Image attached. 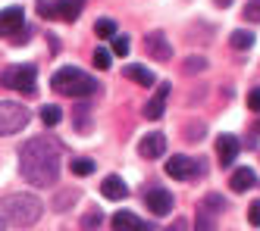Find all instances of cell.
<instances>
[{"label": "cell", "mask_w": 260, "mask_h": 231, "mask_svg": "<svg viewBox=\"0 0 260 231\" xmlns=\"http://www.w3.org/2000/svg\"><path fill=\"white\" fill-rule=\"evenodd\" d=\"M63 147L57 138H31L19 150V175L35 187H50L60 178Z\"/></svg>", "instance_id": "6da1fadb"}, {"label": "cell", "mask_w": 260, "mask_h": 231, "mask_svg": "<svg viewBox=\"0 0 260 231\" xmlns=\"http://www.w3.org/2000/svg\"><path fill=\"white\" fill-rule=\"evenodd\" d=\"M44 206L38 197L31 194H10V197H0V219L7 225H16V228H28L41 219Z\"/></svg>", "instance_id": "7a4b0ae2"}, {"label": "cell", "mask_w": 260, "mask_h": 231, "mask_svg": "<svg viewBox=\"0 0 260 231\" xmlns=\"http://www.w3.org/2000/svg\"><path fill=\"white\" fill-rule=\"evenodd\" d=\"M50 88L60 91V94H69V97H91L98 91V82L91 75L79 72L76 66H63L50 75Z\"/></svg>", "instance_id": "3957f363"}, {"label": "cell", "mask_w": 260, "mask_h": 231, "mask_svg": "<svg viewBox=\"0 0 260 231\" xmlns=\"http://www.w3.org/2000/svg\"><path fill=\"white\" fill-rule=\"evenodd\" d=\"M35 79H38V69L35 66H7L4 72H0V85L19 91V94H25V97H35V94H38Z\"/></svg>", "instance_id": "277c9868"}, {"label": "cell", "mask_w": 260, "mask_h": 231, "mask_svg": "<svg viewBox=\"0 0 260 231\" xmlns=\"http://www.w3.org/2000/svg\"><path fill=\"white\" fill-rule=\"evenodd\" d=\"M28 125V109L16 100H0V134H16Z\"/></svg>", "instance_id": "5b68a950"}, {"label": "cell", "mask_w": 260, "mask_h": 231, "mask_svg": "<svg viewBox=\"0 0 260 231\" xmlns=\"http://www.w3.org/2000/svg\"><path fill=\"white\" fill-rule=\"evenodd\" d=\"M166 175H170V178H179V181H185V178H198V175H207V163L176 153V157L166 160Z\"/></svg>", "instance_id": "8992f818"}, {"label": "cell", "mask_w": 260, "mask_h": 231, "mask_svg": "<svg viewBox=\"0 0 260 231\" xmlns=\"http://www.w3.org/2000/svg\"><path fill=\"white\" fill-rule=\"evenodd\" d=\"M22 28H25V13L19 7H10L0 13V34L4 37H19Z\"/></svg>", "instance_id": "52a82bcc"}, {"label": "cell", "mask_w": 260, "mask_h": 231, "mask_svg": "<svg viewBox=\"0 0 260 231\" xmlns=\"http://www.w3.org/2000/svg\"><path fill=\"white\" fill-rule=\"evenodd\" d=\"M144 203H147V209H151V216H166L173 209V194L163 190V187H151L147 197H144Z\"/></svg>", "instance_id": "ba28073f"}, {"label": "cell", "mask_w": 260, "mask_h": 231, "mask_svg": "<svg viewBox=\"0 0 260 231\" xmlns=\"http://www.w3.org/2000/svg\"><path fill=\"white\" fill-rule=\"evenodd\" d=\"M238 150H241V144H238L235 134H219L216 138V157L222 166H232L238 160Z\"/></svg>", "instance_id": "9c48e42d"}, {"label": "cell", "mask_w": 260, "mask_h": 231, "mask_svg": "<svg viewBox=\"0 0 260 231\" xmlns=\"http://www.w3.org/2000/svg\"><path fill=\"white\" fill-rule=\"evenodd\" d=\"M144 47H147V53H151L154 60H160V63L173 56V47H170V41H166L163 31H151V34L144 37Z\"/></svg>", "instance_id": "30bf717a"}, {"label": "cell", "mask_w": 260, "mask_h": 231, "mask_svg": "<svg viewBox=\"0 0 260 231\" xmlns=\"http://www.w3.org/2000/svg\"><path fill=\"white\" fill-rule=\"evenodd\" d=\"M163 150H166V138L160 131H154V134H144V138L138 141V153L144 160H157V157H163Z\"/></svg>", "instance_id": "8fae6325"}, {"label": "cell", "mask_w": 260, "mask_h": 231, "mask_svg": "<svg viewBox=\"0 0 260 231\" xmlns=\"http://www.w3.org/2000/svg\"><path fill=\"white\" fill-rule=\"evenodd\" d=\"M170 91H173L170 82H163V85L157 88L154 97L144 103V115H147V119H163V109H166V97H170Z\"/></svg>", "instance_id": "7c38bea8"}, {"label": "cell", "mask_w": 260, "mask_h": 231, "mask_svg": "<svg viewBox=\"0 0 260 231\" xmlns=\"http://www.w3.org/2000/svg\"><path fill=\"white\" fill-rule=\"evenodd\" d=\"M232 190H238V194H245V190H251L254 184H257V175H254V169L251 166H241V169H235L232 172Z\"/></svg>", "instance_id": "4fadbf2b"}, {"label": "cell", "mask_w": 260, "mask_h": 231, "mask_svg": "<svg viewBox=\"0 0 260 231\" xmlns=\"http://www.w3.org/2000/svg\"><path fill=\"white\" fill-rule=\"evenodd\" d=\"M101 190H104V197H107V200H122V197L128 194V187H125V181H122L119 175H110V178H104Z\"/></svg>", "instance_id": "5bb4252c"}, {"label": "cell", "mask_w": 260, "mask_h": 231, "mask_svg": "<svg viewBox=\"0 0 260 231\" xmlns=\"http://www.w3.org/2000/svg\"><path fill=\"white\" fill-rule=\"evenodd\" d=\"M125 79H132V82H138V85H144V88L157 85L154 72L147 69V66H141V63H132V66H125Z\"/></svg>", "instance_id": "9a60e30c"}, {"label": "cell", "mask_w": 260, "mask_h": 231, "mask_svg": "<svg viewBox=\"0 0 260 231\" xmlns=\"http://www.w3.org/2000/svg\"><path fill=\"white\" fill-rule=\"evenodd\" d=\"M53 7H57V19H63V22H76L79 10H82V0H53Z\"/></svg>", "instance_id": "2e32d148"}, {"label": "cell", "mask_w": 260, "mask_h": 231, "mask_svg": "<svg viewBox=\"0 0 260 231\" xmlns=\"http://www.w3.org/2000/svg\"><path fill=\"white\" fill-rule=\"evenodd\" d=\"M138 216L128 213V209H119V213H113V219H110V225H113V231H135L138 228Z\"/></svg>", "instance_id": "e0dca14e"}, {"label": "cell", "mask_w": 260, "mask_h": 231, "mask_svg": "<svg viewBox=\"0 0 260 231\" xmlns=\"http://www.w3.org/2000/svg\"><path fill=\"white\" fill-rule=\"evenodd\" d=\"M72 125H76V131H82V134H88L91 131V109L82 103V106H76V112H72Z\"/></svg>", "instance_id": "ac0fdd59"}, {"label": "cell", "mask_w": 260, "mask_h": 231, "mask_svg": "<svg viewBox=\"0 0 260 231\" xmlns=\"http://www.w3.org/2000/svg\"><path fill=\"white\" fill-rule=\"evenodd\" d=\"M254 41H257V37H254L251 31H241V28L229 34V44H232L235 50H248V47H254Z\"/></svg>", "instance_id": "d6986e66"}, {"label": "cell", "mask_w": 260, "mask_h": 231, "mask_svg": "<svg viewBox=\"0 0 260 231\" xmlns=\"http://www.w3.org/2000/svg\"><path fill=\"white\" fill-rule=\"evenodd\" d=\"M69 169H72V175H94V160H88V157H76L69 163Z\"/></svg>", "instance_id": "ffe728a7"}, {"label": "cell", "mask_w": 260, "mask_h": 231, "mask_svg": "<svg viewBox=\"0 0 260 231\" xmlns=\"http://www.w3.org/2000/svg\"><path fill=\"white\" fill-rule=\"evenodd\" d=\"M41 119H44V125H57L60 119H63V109L60 106H53V103H47V106H41Z\"/></svg>", "instance_id": "44dd1931"}, {"label": "cell", "mask_w": 260, "mask_h": 231, "mask_svg": "<svg viewBox=\"0 0 260 231\" xmlns=\"http://www.w3.org/2000/svg\"><path fill=\"white\" fill-rule=\"evenodd\" d=\"M79 200V190H60V194H57V200H53L50 206L53 209H69L72 203H76Z\"/></svg>", "instance_id": "7402d4cb"}, {"label": "cell", "mask_w": 260, "mask_h": 231, "mask_svg": "<svg viewBox=\"0 0 260 231\" xmlns=\"http://www.w3.org/2000/svg\"><path fill=\"white\" fill-rule=\"evenodd\" d=\"M204 69H207V60H204V56H188V60H185V66H182L185 75H198V72H204Z\"/></svg>", "instance_id": "603a6c76"}, {"label": "cell", "mask_w": 260, "mask_h": 231, "mask_svg": "<svg viewBox=\"0 0 260 231\" xmlns=\"http://www.w3.org/2000/svg\"><path fill=\"white\" fill-rule=\"evenodd\" d=\"M94 34L98 37H113L116 34V22H113V19H98V22H94Z\"/></svg>", "instance_id": "cb8c5ba5"}, {"label": "cell", "mask_w": 260, "mask_h": 231, "mask_svg": "<svg viewBox=\"0 0 260 231\" xmlns=\"http://www.w3.org/2000/svg\"><path fill=\"white\" fill-rule=\"evenodd\" d=\"M110 41H113V53H116V56H125L128 50H132V44H128V37H125V34H113Z\"/></svg>", "instance_id": "d4e9b609"}, {"label": "cell", "mask_w": 260, "mask_h": 231, "mask_svg": "<svg viewBox=\"0 0 260 231\" xmlns=\"http://www.w3.org/2000/svg\"><path fill=\"white\" fill-rule=\"evenodd\" d=\"M194 231H216V222H213V216L207 213V209H201V213H198V228Z\"/></svg>", "instance_id": "484cf974"}, {"label": "cell", "mask_w": 260, "mask_h": 231, "mask_svg": "<svg viewBox=\"0 0 260 231\" xmlns=\"http://www.w3.org/2000/svg\"><path fill=\"white\" fill-rule=\"evenodd\" d=\"M82 228L85 231H101V213H98V209H91V213L82 219Z\"/></svg>", "instance_id": "4316f807"}, {"label": "cell", "mask_w": 260, "mask_h": 231, "mask_svg": "<svg viewBox=\"0 0 260 231\" xmlns=\"http://www.w3.org/2000/svg\"><path fill=\"white\" fill-rule=\"evenodd\" d=\"M245 19L248 22H260V0H248L245 4Z\"/></svg>", "instance_id": "83f0119b"}, {"label": "cell", "mask_w": 260, "mask_h": 231, "mask_svg": "<svg viewBox=\"0 0 260 231\" xmlns=\"http://www.w3.org/2000/svg\"><path fill=\"white\" fill-rule=\"evenodd\" d=\"M110 56H113L110 50L98 47V50H94V66H98V69H110Z\"/></svg>", "instance_id": "f1b7e54d"}, {"label": "cell", "mask_w": 260, "mask_h": 231, "mask_svg": "<svg viewBox=\"0 0 260 231\" xmlns=\"http://www.w3.org/2000/svg\"><path fill=\"white\" fill-rule=\"evenodd\" d=\"M201 209H226V200H222V197H216V194H210V197H204Z\"/></svg>", "instance_id": "f546056e"}, {"label": "cell", "mask_w": 260, "mask_h": 231, "mask_svg": "<svg viewBox=\"0 0 260 231\" xmlns=\"http://www.w3.org/2000/svg\"><path fill=\"white\" fill-rule=\"evenodd\" d=\"M38 13H41L44 19H57V7H53L50 0H38Z\"/></svg>", "instance_id": "4dcf8cb0"}, {"label": "cell", "mask_w": 260, "mask_h": 231, "mask_svg": "<svg viewBox=\"0 0 260 231\" xmlns=\"http://www.w3.org/2000/svg\"><path fill=\"white\" fill-rule=\"evenodd\" d=\"M204 131H207V128H204V122H201V125H188V131H185V138H188L191 144H198V138H204Z\"/></svg>", "instance_id": "1f68e13d"}, {"label": "cell", "mask_w": 260, "mask_h": 231, "mask_svg": "<svg viewBox=\"0 0 260 231\" xmlns=\"http://www.w3.org/2000/svg\"><path fill=\"white\" fill-rule=\"evenodd\" d=\"M248 219H251V225H260V200H254L248 206Z\"/></svg>", "instance_id": "d6a6232c"}, {"label": "cell", "mask_w": 260, "mask_h": 231, "mask_svg": "<svg viewBox=\"0 0 260 231\" xmlns=\"http://www.w3.org/2000/svg\"><path fill=\"white\" fill-rule=\"evenodd\" d=\"M248 106H251L254 112H260V88H254V91L248 94Z\"/></svg>", "instance_id": "836d02e7"}, {"label": "cell", "mask_w": 260, "mask_h": 231, "mask_svg": "<svg viewBox=\"0 0 260 231\" xmlns=\"http://www.w3.org/2000/svg\"><path fill=\"white\" fill-rule=\"evenodd\" d=\"M166 231H188V222H185V219H176L170 228H166Z\"/></svg>", "instance_id": "e575fe53"}, {"label": "cell", "mask_w": 260, "mask_h": 231, "mask_svg": "<svg viewBox=\"0 0 260 231\" xmlns=\"http://www.w3.org/2000/svg\"><path fill=\"white\" fill-rule=\"evenodd\" d=\"M135 231H154V225H151V222H138V228H135Z\"/></svg>", "instance_id": "d590c367"}, {"label": "cell", "mask_w": 260, "mask_h": 231, "mask_svg": "<svg viewBox=\"0 0 260 231\" xmlns=\"http://www.w3.org/2000/svg\"><path fill=\"white\" fill-rule=\"evenodd\" d=\"M213 4H216V7L222 10V7H232V4H235V0H213Z\"/></svg>", "instance_id": "8d00e7d4"}, {"label": "cell", "mask_w": 260, "mask_h": 231, "mask_svg": "<svg viewBox=\"0 0 260 231\" xmlns=\"http://www.w3.org/2000/svg\"><path fill=\"white\" fill-rule=\"evenodd\" d=\"M0 231H4V219H0Z\"/></svg>", "instance_id": "74e56055"}, {"label": "cell", "mask_w": 260, "mask_h": 231, "mask_svg": "<svg viewBox=\"0 0 260 231\" xmlns=\"http://www.w3.org/2000/svg\"><path fill=\"white\" fill-rule=\"evenodd\" d=\"M257 128H260V122H257Z\"/></svg>", "instance_id": "f35d334b"}]
</instances>
